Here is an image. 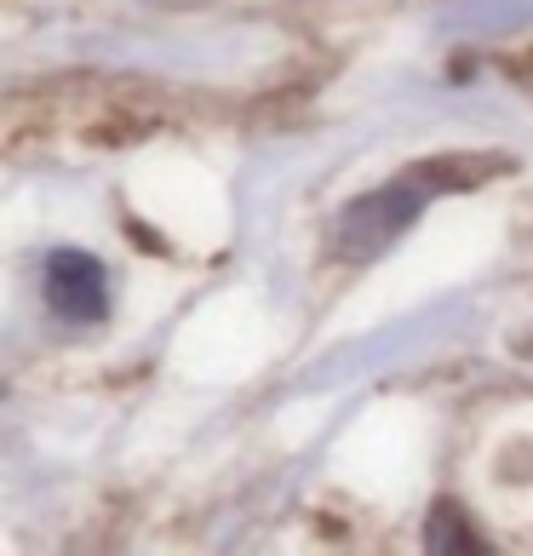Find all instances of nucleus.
<instances>
[{
    "label": "nucleus",
    "mask_w": 533,
    "mask_h": 556,
    "mask_svg": "<svg viewBox=\"0 0 533 556\" xmlns=\"http://www.w3.org/2000/svg\"><path fill=\"white\" fill-rule=\"evenodd\" d=\"M465 528H470V522L454 517V505H436V510H430L424 545H430V551H482V540H477V533H465Z\"/></svg>",
    "instance_id": "3"
},
{
    "label": "nucleus",
    "mask_w": 533,
    "mask_h": 556,
    "mask_svg": "<svg viewBox=\"0 0 533 556\" xmlns=\"http://www.w3.org/2000/svg\"><path fill=\"white\" fill-rule=\"evenodd\" d=\"M40 287H47V304L58 321H104L110 316V276L104 264L92 253H80V247H58L47 253V270H40Z\"/></svg>",
    "instance_id": "1"
},
{
    "label": "nucleus",
    "mask_w": 533,
    "mask_h": 556,
    "mask_svg": "<svg viewBox=\"0 0 533 556\" xmlns=\"http://www.w3.org/2000/svg\"><path fill=\"white\" fill-rule=\"evenodd\" d=\"M424 195H430V190H424L414 173H407V178L391 184V190H379V195L356 201V207L344 213V224H339V247H344V253H373V247L396 241L407 224L419 218Z\"/></svg>",
    "instance_id": "2"
}]
</instances>
